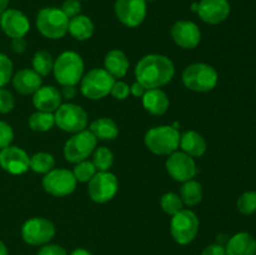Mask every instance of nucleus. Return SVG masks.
<instances>
[{"instance_id":"nucleus-1","label":"nucleus","mask_w":256,"mask_h":255,"mask_svg":"<svg viewBox=\"0 0 256 255\" xmlns=\"http://www.w3.org/2000/svg\"><path fill=\"white\" fill-rule=\"evenodd\" d=\"M136 82L148 89H160L172 82L175 74V66L165 55L149 54L142 56L135 65Z\"/></svg>"},{"instance_id":"nucleus-2","label":"nucleus","mask_w":256,"mask_h":255,"mask_svg":"<svg viewBox=\"0 0 256 255\" xmlns=\"http://www.w3.org/2000/svg\"><path fill=\"white\" fill-rule=\"evenodd\" d=\"M182 79L185 88L192 92H206L216 86L219 75L212 65L205 62H194L185 68Z\"/></svg>"},{"instance_id":"nucleus-3","label":"nucleus","mask_w":256,"mask_h":255,"mask_svg":"<svg viewBox=\"0 0 256 255\" xmlns=\"http://www.w3.org/2000/svg\"><path fill=\"white\" fill-rule=\"evenodd\" d=\"M52 72L55 80L62 86L76 85L84 75V62L78 52L68 50L56 58Z\"/></svg>"},{"instance_id":"nucleus-4","label":"nucleus","mask_w":256,"mask_h":255,"mask_svg":"<svg viewBox=\"0 0 256 255\" xmlns=\"http://www.w3.org/2000/svg\"><path fill=\"white\" fill-rule=\"evenodd\" d=\"M69 18L60 8H42L36 15V28L42 36L56 40L65 36L69 28Z\"/></svg>"},{"instance_id":"nucleus-5","label":"nucleus","mask_w":256,"mask_h":255,"mask_svg":"<svg viewBox=\"0 0 256 255\" xmlns=\"http://www.w3.org/2000/svg\"><path fill=\"white\" fill-rule=\"evenodd\" d=\"M145 145L156 155H170L176 152L180 142V132L170 125H160L148 130L144 138Z\"/></svg>"},{"instance_id":"nucleus-6","label":"nucleus","mask_w":256,"mask_h":255,"mask_svg":"<svg viewBox=\"0 0 256 255\" xmlns=\"http://www.w3.org/2000/svg\"><path fill=\"white\" fill-rule=\"evenodd\" d=\"M116 82L102 68H95L82 75L80 80V89L82 95L90 100H100L110 94L114 82Z\"/></svg>"},{"instance_id":"nucleus-7","label":"nucleus","mask_w":256,"mask_h":255,"mask_svg":"<svg viewBox=\"0 0 256 255\" xmlns=\"http://www.w3.org/2000/svg\"><path fill=\"white\" fill-rule=\"evenodd\" d=\"M170 232L178 244L188 245L196 238L199 232V219L189 209H182L172 215L170 222Z\"/></svg>"},{"instance_id":"nucleus-8","label":"nucleus","mask_w":256,"mask_h":255,"mask_svg":"<svg viewBox=\"0 0 256 255\" xmlns=\"http://www.w3.org/2000/svg\"><path fill=\"white\" fill-rule=\"evenodd\" d=\"M98 139L90 130H82L75 132L66 140L64 145V158L66 162H80L86 160L96 149Z\"/></svg>"},{"instance_id":"nucleus-9","label":"nucleus","mask_w":256,"mask_h":255,"mask_svg":"<svg viewBox=\"0 0 256 255\" xmlns=\"http://www.w3.org/2000/svg\"><path fill=\"white\" fill-rule=\"evenodd\" d=\"M54 116L58 128L62 132H72V134L86 129L88 122H89L88 112L80 105L72 104V102L60 105L55 112Z\"/></svg>"},{"instance_id":"nucleus-10","label":"nucleus","mask_w":256,"mask_h":255,"mask_svg":"<svg viewBox=\"0 0 256 255\" xmlns=\"http://www.w3.org/2000/svg\"><path fill=\"white\" fill-rule=\"evenodd\" d=\"M55 236V225L44 218H32L22 228V238L26 244L42 246L49 244Z\"/></svg>"},{"instance_id":"nucleus-11","label":"nucleus","mask_w":256,"mask_h":255,"mask_svg":"<svg viewBox=\"0 0 256 255\" xmlns=\"http://www.w3.org/2000/svg\"><path fill=\"white\" fill-rule=\"evenodd\" d=\"M76 182L72 172L58 168V169L50 170L44 175L42 184L45 192H49L50 195L62 198L74 192Z\"/></svg>"},{"instance_id":"nucleus-12","label":"nucleus","mask_w":256,"mask_h":255,"mask_svg":"<svg viewBox=\"0 0 256 255\" xmlns=\"http://www.w3.org/2000/svg\"><path fill=\"white\" fill-rule=\"evenodd\" d=\"M119 182L118 178L110 172H96V174L90 179L88 192L92 202L98 204H104L110 202L116 195Z\"/></svg>"},{"instance_id":"nucleus-13","label":"nucleus","mask_w":256,"mask_h":255,"mask_svg":"<svg viewBox=\"0 0 256 255\" xmlns=\"http://www.w3.org/2000/svg\"><path fill=\"white\" fill-rule=\"evenodd\" d=\"M114 9L119 22L128 28L139 26L146 16L145 0H116Z\"/></svg>"},{"instance_id":"nucleus-14","label":"nucleus","mask_w":256,"mask_h":255,"mask_svg":"<svg viewBox=\"0 0 256 255\" xmlns=\"http://www.w3.org/2000/svg\"><path fill=\"white\" fill-rule=\"evenodd\" d=\"M166 170L170 176L180 182L192 180L196 174V164L190 155L184 152H174L168 156Z\"/></svg>"},{"instance_id":"nucleus-15","label":"nucleus","mask_w":256,"mask_h":255,"mask_svg":"<svg viewBox=\"0 0 256 255\" xmlns=\"http://www.w3.org/2000/svg\"><path fill=\"white\" fill-rule=\"evenodd\" d=\"M0 166L12 175L24 174L30 169V156L22 148L9 145L0 150Z\"/></svg>"},{"instance_id":"nucleus-16","label":"nucleus","mask_w":256,"mask_h":255,"mask_svg":"<svg viewBox=\"0 0 256 255\" xmlns=\"http://www.w3.org/2000/svg\"><path fill=\"white\" fill-rule=\"evenodd\" d=\"M0 28L12 39L24 38L30 30V22L20 10L6 9L0 15Z\"/></svg>"},{"instance_id":"nucleus-17","label":"nucleus","mask_w":256,"mask_h":255,"mask_svg":"<svg viewBox=\"0 0 256 255\" xmlns=\"http://www.w3.org/2000/svg\"><path fill=\"white\" fill-rule=\"evenodd\" d=\"M172 38L178 46L182 49H194L202 40V32L194 22L179 20L172 25Z\"/></svg>"},{"instance_id":"nucleus-18","label":"nucleus","mask_w":256,"mask_h":255,"mask_svg":"<svg viewBox=\"0 0 256 255\" xmlns=\"http://www.w3.org/2000/svg\"><path fill=\"white\" fill-rule=\"evenodd\" d=\"M230 10L232 8L228 0H200L196 12L202 22L216 25L229 18Z\"/></svg>"},{"instance_id":"nucleus-19","label":"nucleus","mask_w":256,"mask_h":255,"mask_svg":"<svg viewBox=\"0 0 256 255\" xmlns=\"http://www.w3.org/2000/svg\"><path fill=\"white\" fill-rule=\"evenodd\" d=\"M32 104L39 112H56L62 105V92L52 85L40 86L32 94Z\"/></svg>"},{"instance_id":"nucleus-20","label":"nucleus","mask_w":256,"mask_h":255,"mask_svg":"<svg viewBox=\"0 0 256 255\" xmlns=\"http://www.w3.org/2000/svg\"><path fill=\"white\" fill-rule=\"evenodd\" d=\"M12 86L22 95L34 94L42 86V76L32 69H22L12 78Z\"/></svg>"},{"instance_id":"nucleus-21","label":"nucleus","mask_w":256,"mask_h":255,"mask_svg":"<svg viewBox=\"0 0 256 255\" xmlns=\"http://www.w3.org/2000/svg\"><path fill=\"white\" fill-rule=\"evenodd\" d=\"M225 250L226 255H256V240L249 232H238L229 238Z\"/></svg>"},{"instance_id":"nucleus-22","label":"nucleus","mask_w":256,"mask_h":255,"mask_svg":"<svg viewBox=\"0 0 256 255\" xmlns=\"http://www.w3.org/2000/svg\"><path fill=\"white\" fill-rule=\"evenodd\" d=\"M142 106L152 115H162L169 109V98L162 89H148L142 95Z\"/></svg>"},{"instance_id":"nucleus-23","label":"nucleus","mask_w":256,"mask_h":255,"mask_svg":"<svg viewBox=\"0 0 256 255\" xmlns=\"http://www.w3.org/2000/svg\"><path fill=\"white\" fill-rule=\"evenodd\" d=\"M104 69L115 79H120L126 75L129 70V60L124 52L119 49H112L105 55Z\"/></svg>"},{"instance_id":"nucleus-24","label":"nucleus","mask_w":256,"mask_h":255,"mask_svg":"<svg viewBox=\"0 0 256 255\" xmlns=\"http://www.w3.org/2000/svg\"><path fill=\"white\" fill-rule=\"evenodd\" d=\"M179 146L182 148V152L190 155L192 158H200L206 152V142L202 135L194 130H189L180 135Z\"/></svg>"},{"instance_id":"nucleus-25","label":"nucleus","mask_w":256,"mask_h":255,"mask_svg":"<svg viewBox=\"0 0 256 255\" xmlns=\"http://www.w3.org/2000/svg\"><path fill=\"white\" fill-rule=\"evenodd\" d=\"M68 32L74 39L79 40V42H84V40L90 39L94 34V22L86 15L79 14L78 16L72 18L69 20Z\"/></svg>"},{"instance_id":"nucleus-26","label":"nucleus","mask_w":256,"mask_h":255,"mask_svg":"<svg viewBox=\"0 0 256 255\" xmlns=\"http://www.w3.org/2000/svg\"><path fill=\"white\" fill-rule=\"evenodd\" d=\"M90 132L99 140H114L119 135V128L110 118H100L90 124Z\"/></svg>"},{"instance_id":"nucleus-27","label":"nucleus","mask_w":256,"mask_h":255,"mask_svg":"<svg viewBox=\"0 0 256 255\" xmlns=\"http://www.w3.org/2000/svg\"><path fill=\"white\" fill-rule=\"evenodd\" d=\"M180 198H182V202L188 206L198 205L202 199V184L192 179L182 182V188H180Z\"/></svg>"},{"instance_id":"nucleus-28","label":"nucleus","mask_w":256,"mask_h":255,"mask_svg":"<svg viewBox=\"0 0 256 255\" xmlns=\"http://www.w3.org/2000/svg\"><path fill=\"white\" fill-rule=\"evenodd\" d=\"M28 124H29L30 129L34 130V132H49L55 125V116L52 112H39L38 110L36 112L30 115L29 120H28Z\"/></svg>"},{"instance_id":"nucleus-29","label":"nucleus","mask_w":256,"mask_h":255,"mask_svg":"<svg viewBox=\"0 0 256 255\" xmlns=\"http://www.w3.org/2000/svg\"><path fill=\"white\" fill-rule=\"evenodd\" d=\"M55 159L52 154L39 152L30 158V169L38 174H46L54 169Z\"/></svg>"},{"instance_id":"nucleus-30","label":"nucleus","mask_w":256,"mask_h":255,"mask_svg":"<svg viewBox=\"0 0 256 255\" xmlns=\"http://www.w3.org/2000/svg\"><path fill=\"white\" fill-rule=\"evenodd\" d=\"M32 70L36 72L40 76H46L54 68V60L52 54L46 50H39L34 54L32 60Z\"/></svg>"},{"instance_id":"nucleus-31","label":"nucleus","mask_w":256,"mask_h":255,"mask_svg":"<svg viewBox=\"0 0 256 255\" xmlns=\"http://www.w3.org/2000/svg\"><path fill=\"white\" fill-rule=\"evenodd\" d=\"M92 162L98 172H109L114 164V154L106 146H100L92 152Z\"/></svg>"},{"instance_id":"nucleus-32","label":"nucleus","mask_w":256,"mask_h":255,"mask_svg":"<svg viewBox=\"0 0 256 255\" xmlns=\"http://www.w3.org/2000/svg\"><path fill=\"white\" fill-rule=\"evenodd\" d=\"M160 205H162V212H166L168 215H174L182 209L184 202H182L180 195L175 194V192H165L160 199Z\"/></svg>"},{"instance_id":"nucleus-33","label":"nucleus","mask_w":256,"mask_h":255,"mask_svg":"<svg viewBox=\"0 0 256 255\" xmlns=\"http://www.w3.org/2000/svg\"><path fill=\"white\" fill-rule=\"evenodd\" d=\"M98 170L95 169L94 164L89 160H82V162H76L75 168L72 169V174H74L76 182H89L90 179L96 174Z\"/></svg>"},{"instance_id":"nucleus-34","label":"nucleus","mask_w":256,"mask_h":255,"mask_svg":"<svg viewBox=\"0 0 256 255\" xmlns=\"http://www.w3.org/2000/svg\"><path fill=\"white\" fill-rule=\"evenodd\" d=\"M238 210L244 215H252L256 212V192H245L236 202Z\"/></svg>"},{"instance_id":"nucleus-35","label":"nucleus","mask_w":256,"mask_h":255,"mask_svg":"<svg viewBox=\"0 0 256 255\" xmlns=\"http://www.w3.org/2000/svg\"><path fill=\"white\" fill-rule=\"evenodd\" d=\"M12 62L5 54H0V88H4L12 78Z\"/></svg>"},{"instance_id":"nucleus-36","label":"nucleus","mask_w":256,"mask_h":255,"mask_svg":"<svg viewBox=\"0 0 256 255\" xmlns=\"http://www.w3.org/2000/svg\"><path fill=\"white\" fill-rule=\"evenodd\" d=\"M15 99L9 90L0 88V114H8L14 109Z\"/></svg>"},{"instance_id":"nucleus-37","label":"nucleus","mask_w":256,"mask_h":255,"mask_svg":"<svg viewBox=\"0 0 256 255\" xmlns=\"http://www.w3.org/2000/svg\"><path fill=\"white\" fill-rule=\"evenodd\" d=\"M14 140V132L8 122L0 120V150L12 145Z\"/></svg>"},{"instance_id":"nucleus-38","label":"nucleus","mask_w":256,"mask_h":255,"mask_svg":"<svg viewBox=\"0 0 256 255\" xmlns=\"http://www.w3.org/2000/svg\"><path fill=\"white\" fill-rule=\"evenodd\" d=\"M60 9L69 19H72L82 12V4H80V0H65Z\"/></svg>"},{"instance_id":"nucleus-39","label":"nucleus","mask_w":256,"mask_h":255,"mask_svg":"<svg viewBox=\"0 0 256 255\" xmlns=\"http://www.w3.org/2000/svg\"><path fill=\"white\" fill-rule=\"evenodd\" d=\"M110 94L118 100H125L130 95V86L124 82H115Z\"/></svg>"},{"instance_id":"nucleus-40","label":"nucleus","mask_w":256,"mask_h":255,"mask_svg":"<svg viewBox=\"0 0 256 255\" xmlns=\"http://www.w3.org/2000/svg\"><path fill=\"white\" fill-rule=\"evenodd\" d=\"M36 255H69L66 250L58 244H45L39 249Z\"/></svg>"},{"instance_id":"nucleus-41","label":"nucleus","mask_w":256,"mask_h":255,"mask_svg":"<svg viewBox=\"0 0 256 255\" xmlns=\"http://www.w3.org/2000/svg\"><path fill=\"white\" fill-rule=\"evenodd\" d=\"M202 255H226V250L222 244H210L202 250Z\"/></svg>"},{"instance_id":"nucleus-42","label":"nucleus","mask_w":256,"mask_h":255,"mask_svg":"<svg viewBox=\"0 0 256 255\" xmlns=\"http://www.w3.org/2000/svg\"><path fill=\"white\" fill-rule=\"evenodd\" d=\"M28 42L24 38H15L12 39V50L15 54H22L26 50Z\"/></svg>"},{"instance_id":"nucleus-43","label":"nucleus","mask_w":256,"mask_h":255,"mask_svg":"<svg viewBox=\"0 0 256 255\" xmlns=\"http://www.w3.org/2000/svg\"><path fill=\"white\" fill-rule=\"evenodd\" d=\"M145 92H146V88H145L144 85L140 84L139 82H134V84L130 86V94H132L134 96H136V98L142 96V95L145 94Z\"/></svg>"},{"instance_id":"nucleus-44","label":"nucleus","mask_w":256,"mask_h":255,"mask_svg":"<svg viewBox=\"0 0 256 255\" xmlns=\"http://www.w3.org/2000/svg\"><path fill=\"white\" fill-rule=\"evenodd\" d=\"M62 95L68 100L74 99L75 95H76V88H75V85H65V86H62Z\"/></svg>"},{"instance_id":"nucleus-45","label":"nucleus","mask_w":256,"mask_h":255,"mask_svg":"<svg viewBox=\"0 0 256 255\" xmlns=\"http://www.w3.org/2000/svg\"><path fill=\"white\" fill-rule=\"evenodd\" d=\"M69 255H92L89 250L84 249V248H78V249L72 250Z\"/></svg>"},{"instance_id":"nucleus-46","label":"nucleus","mask_w":256,"mask_h":255,"mask_svg":"<svg viewBox=\"0 0 256 255\" xmlns=\"http://www.w3.org/2000/svg\"><path fill=\"white\" fill-rule=\"evenodd\" d=\"M10 0H0V15L8 9V5H9Z\"/></svg>"},{"instance_id":"nucleus-47","label":"nucleus","mask_w":256,"mask_h":255,"mask_svg":"<svg viewBox=\"0 0 256 255\" xmlns=\"http://www.w3.org/2000/svg\"><path fill=\"white\" fill-rule=\"evenodd\" d=\"M0 255H9L6 245H5V242H2V240H0Z\"/></svg>"},{"instance_id":"nucleus-48","label":"nucleus","mask_w":256,"mask_h":255,"mask_svg":"<svg viewBox=\"0 0 256 255\" xmlns=\"http://www.w3.org/2000/svg\"><path fill=\"white\" fill-rule=\"evenodd\" d=\"M192 9L194 10V12H196V10H198V2H194V4H192Z\"/></svg>"},{"instance_id":"nucleus-49","label":"nucleus","mask_w":256,"mask_h":255,"mask_svg":"<svg viewBox=\"0 0 256 255\" xmlns=\"http://www.w3.org/2000/svg\"><path fill=\"white\" fill-rule=\"evenodd\" d=\"M145 2H155V0H145Z\"/></svg>"}]
</instances>
